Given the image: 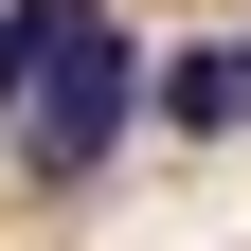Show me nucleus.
<instances>
[{"label": "nucleus", "mask_w": 251, "mask_h": 251, "mask_svg": "<svg viewBox=\"0 0 251 251\" xmlns=\"http://www.w3.org/2000/svg\"><path fill=\"white\" fill-rule=\"evenodd\" d=\"M126 126H144V54L108 36V0H90L72 36L18 72V108H0V144H18V179H108Z\"/></svg>", "instance_id": "nucleus-1"}, {"label": "nucleus", "mask_w": 251, "mask_h": 251, "mask_svg": "<svg viewBox=\"0 0 251 251\" xmlns=\"http://www.w3.org/2000/svg\"><path fill=\"white\" fill-rule=\"evenodd\" d=\"M144 108H162L179 144H233V126H251V36H215V54H179V72L144 90Z\"/></svg>", "instance_id": "nucleus-2"}]
</instances>
